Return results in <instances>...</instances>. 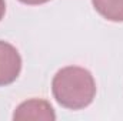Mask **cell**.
I'll return each mask as SVG.
<instances>
[{"label": "cell", "mask_w": 123, "mask_h": 121, "mask_svg": "<svg viewBox=\"0 0 123 121\" xmlns=\"http://www.w3.org/2000/svg\"><path fill=\"white\" fill-rule=\"evenodd\" d=\"M96 81L92 73L79 66L60 68L52 80V93L57 104L66 110H83L96 97Z\"/></svg>", "instance_id": "6da1fadb"}, {"label": "cell", "mask_w": 123, "mask_h": 121, "mask_svg": "<svg viewBox=\"0 0 123 121\" xmlns=\"http://www.w3.org/2000/svg\"><path fill=\"white\" fill-rule=\"evenodd\" d=\"M4 14H6V1L4 0H0V22L3 20Z\"/></svg>", "instance_id": "8992f818"}, {"label": "cell", "mask_w": 123, "mask_h": 121, "mask_svg": "<svg viewBox=\"0 0 123 121\" xmlns=\"http://www.w3.org/2000/svg\"><path fill=\"white\" fill-rule=\"evenodd\" d=\"M92 4L103 19L123 23V0H92Z\"/></svg>", "instance_id": "277c9868"}, {"label": "cell", "mask_w": 123, "mask_h": 121, "mask_svg": "<svg viewBox=\"0 0 123 121\" xmlns=\"http://www.w3.org/2000/svg\"><path fill=\"white\" fill-rule=\"evenodd\" d=\"M22 71V57L19 50L7 43L0 40V87L13 84Z\"/></svg>", "instance_id": "7a4b0ae2"}, {"label": "cell", "mask_w": 123, "mask_h": 121, "mask_svg": "<svg viewBox=\"0 0 123 121\" xmlns=\"http://www.w3.org/2000/svg\"><path fill=\"white\" fill-rule=\"evenodd\" d=\"M14 121L23 120H46L53 121L56 120V113L52 107V104L47 100L42 98H30L23 103H20L14 113H13Z\"/></svg>", "instance_id": "3957f363"}, {"label": "cell", "mask_w": 123, "mask_h": 121, "mask_svg": "<svg viewBox=\"0 0 123 121\" xmlns=\"http://www.w3.org/2000/svg\"><path fill=\"white\" fill-rule=\"evenodd\" d=\"M19 1L23 3V4H29V6H39V4L49 3L50 0H19Z\"/></svg>", "instance_id": "5b68a950"}]
</instances>
